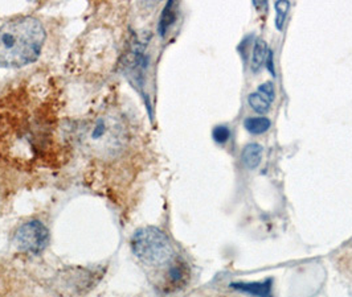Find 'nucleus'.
Returning a JSON list of instances; mask_svg holds the SVG:
<instances>
[{"mask_svg":"<svg viewBox=\"0 0 352 297\" xmlns=\"http://www.w3.org/2000/svg\"><path fill=\"white\" fill-rule=\"evenodd\" d=\"M19 97V95H18ZM10 105L3 107L10 111V115H4L0 112V135L11 131V144L4 150L10 154L11 158L23 161H35L37 156H41V152L45 150L47 143V128L44 117V104L36 102L35 98L19 97L18 106L16 99H14L15 106L11 98H7ZM1 106V105H0ZM7 140L1 141L0 145L7 143Z\"/></svg>","mask_w":352,"mask_h":297,"instance_id":"f257e3e1","label":"nucleus"},{"mask_svg":"<svg viewBox=\"0 0 352 297\" xmlns=\"http://www.w3.org/2000/svg\"><path fill=\"white\" fill-rule=\"evenodd\" d=\"M45 37L38 19L23 16L4 23L0 27V68H23L35 62Z\"/></svg>","mask_w":352,"mask_h":297,"instance_id":"f03ea898","label":"nucleus"},{"mask_svg":"<svg viewBox=\"0 0 352 297\" xmlns=\"http://www.w3.org/2000/svg\"><path fill=\"white\" fill-rule=\"evenodd\" d=\"M131 247L143 265L151 270L166 268V275L175 264V250L168 237L155 228H142L131 238Z\"/></svg>","mask_w":352,"mask_h":297,"instance_id":"7ed1b4c3","label":"nucleus"},{"mask_svg":"<svg viewBox=\"0 0 352 297\" xmlns=\"http://www.w3.org/2000/svg\"><path fill=\"white\" fill-rule=\"evenodd\" d=\"M81 138L90 148L110 151L118 148L126 139V127L114 114H101L90 118L81 127Z\"/></svg>","mask_w":352,"mask_h":297,"instance_id":"20e7f679","label":"nucleus"},{"mask_svg":"<svg viewBox=\"0 0 352 297\" xmlns=\"http://www.w3.org/2000/svg\"><path fill=\"white\" fill-rule=\"evenodd\" d=\"M48 243L50 231L43 222L37 219L20 225L14 234V245L24 254L37 255L45 250Z\"/></svg>","mask_w":352,"mask_h":297,"instance_id":"39448f33","label":"nucleus"},{"mask_svg":"<svg viewBox=\"0 0 352 297\" xmlns=\"http://www.w3.org/2000/svg\"><path fill=\"white\" fill-rule=\"evenodd\" d=\"M273 99H274V86L272 82H266L264 85H261L256 93L249 95L248 102L254 111L264 114L270 108V104L273 102Z\"/></svg>","mask_w":352,"mask_h":297,"instance_id":"423d86ee","label":"nucleus"},{"mask_svg":"<svg viewBox=\"0 0 352 297\" xmlns=\"http://www.w3.org/2000/svg\"><path fill=\"white\" fill-rule=\"evenodd\" d=\"M234 289L248 292L258 297H270L272 292V280H265L263 283H237L232 284Z\"/></svg>","mask_w":352,"mask_h":297,"instance_id":"0eeeda50","label":"nucleus"},{"mask_svg":"<svg viewBox=\"0 0 352 297\" xmlns=\"http://www.w3.org/2000/svg\"><path fill=\"white\" fill-rule=\"evenodd\" d=\"M241 158L248 168H250V169L257 168L263 160V147L258 144H254V143L248 144L243 151Z\"/></svg>","mask_w":352,"mask_h":297,"instance_id":"6e6552de","label":"nucleus"},{"mask_svg":"<svg viewBox=\"0 0 352 297\" xmlns=\"http://www.w3.org/2000/svg\"><path fill=\"white\" fill-rule=\"evenodd\" d=\"M176 20V3L174 1H170L163 14H162V18H160V24H159V32L160 35L164 36L167 34V31L170 29V27L174 24V21Z\"/></svg>","mask_w":352,"mask_h":297,"instance_id":"1a4fd4ad","label":"nucleus"},{"mask_svg":"<svg viewBox=\"0 0 352 297\" xmlns=\"http://www.w3.org/2000/svg\"><path fill=\"white\" fill-rule=\"evenodd\" d=\"M269 53L267 47L263 40H257L253 48V54H252V70L257 71L263 67L265 60H266V54Z\"/></svg>","mask_w":352,"mask_h":297,"instance_id":"9d476101","label":"nucleus"},{"mask_svg":"<svg viewBox=\"0 0 352 297\" xmlns=\"http://www.w3.org/2000/svg\"><path fill=\"white\" fill-rule=\"evenodd\" d=\"M270 124H272L270 121L267 118H264V117L249 118L245 121V128L250 134L260 135V134H264L270 128Z\"/></svg>","mask_w":352,"mask_h":297,"instance_id":"9b49d317","label":"nucleus"},{"mask_svg":"<svg viewBox=\"0 0 352 297\" xmlns=\"http://www.w3.org/2000/svg\"><path fill=\"white\" fill-rule=\"evenodd\" d=\"M289 8H290V3L289 1H277L276 3V10H277L276 24H277L278 29H282V27H283V23L286 20V15H287Z\"/></svg>","mask_w":352,"mask_h":297,"instance_id":"f8f14e48","label":"nucleus"},{"mask_svg":"<svg viewBox=\"0 0 352 297\" xmlns=\"http://www.w3.org/2000/svg\"><path fill=\"white\" fill-rule=\"evenodd\" d=\"M229 136H230V131L226 126H219L213 130V139L217 143H226L229 139Z\"/></svg>","mask_w":352,"mask_h":297,"instance_id":"ddd939ff","label":"nucleus"},{"mask_svg":"<svg viewBox=\"0 0 352 297\" xmlns=\"http://www.w3.org/2000/svg\"><path fill=\"white\" fill-rule=\"evenodd\" d=\"M0 297H28V296H24V295H23V294H20V295H19V294H16V292H15V291H10V289H8V291H7V289H4V291H3V289H0Z\"/></svg>","mask_w":352,"mask_h":297,"instance_id":"4468645a","label":"nucleus"}]
</instances>
